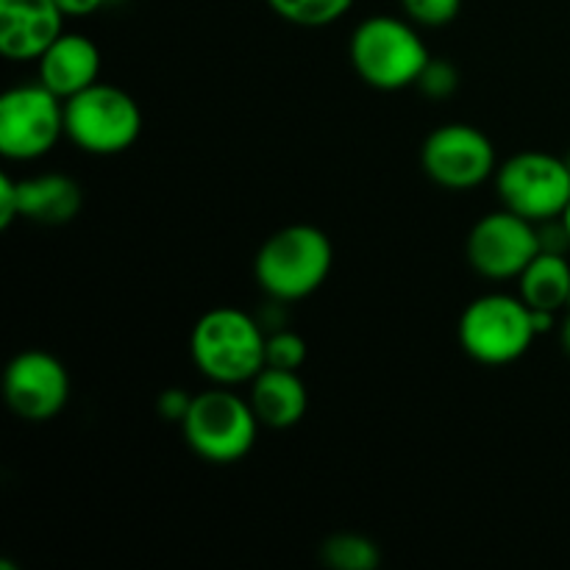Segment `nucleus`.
<instances>
[{"label":"nucleus","instance_id":"a878e982","mask_svg":"<svg viewBox=\"0 0 570 570\" xmlns=\"http://www.w3.org/2000/svg\"><path fill=\"white\" fill-rule=\"evenodd\" d=\"M560 220H562V226H566V232H568V239H570V200H568L566 212H562V215H560Z\"/></svg>","mask_w":570,"mask_h":570},{"label":"nucleus","instance_id":"f257e3e1","mask_svg":"<svg viewBox=\"0 0 570 570\" xmlns=\"http://www.w3.org/2000/svg\"><path fill=\"white\" fill-rule=\"evenodd\" d=\"M334 267V245L326 232L309 223L278 228L262 243L254 276L262 293L276 301H304L326 284Z\"/></svg>","mask_w":570,"mask_h":570},{"label":"nucleus","instance_id":"412c9836","mask_svg":"<svg viewBox=\"0 0 570 570\" xmlns=\"http://www.w3.org/2000/svg\"><path fill=\"white\" fill-rule=\"evenodd\" d=\"M415 87L421 89L426 98L445 100L456 92V87H460V72H456V67L451 65L449 59H434L432 56L429 65L423 67L421 78L415 81Z\"/></svg>","mask_w":570,"mask_h":570},{"label":"nucleus","instance_id":"39448f33","mask_svg":"<svg viewBox=\"0 0 570 570\" xmlns=\"http://www.w3.org/2000/svg\"><path fill=\"white\" fill-rule=\"evenodd\" d=\"M142 134V109L126 89L92 83L65 100V137L92 156H117L134 148Z\"/></svg>","mask_w":570,"mask_h":570},{"label":"nucleus","instance_id":"a211bd4d","mask_svg":"<svg viewBox=\"0 0 570 570\" xmlns=\"http://www.w3.org/2000/svg\"><path fill=\"white\" fill-rule=\"evenodd\" d=\"M282 20L304 28H323L348 14L354 0H267Z\"/></svg>","mask_w":570,"mask_h":570},{"label":"nucleus","instance_id":"9b49d317","mask_svg":"<svg viewBox=\"0 0 570 570\" xmlns=\"http://www.w3.org/2000/svg\"><path fill=\"white\" fill-rule=\"evenodd\" d=\"M3 399L22 421H53L70 401V373L48 351H22L3 371Z\"/></svg>","mask_w":570,"mask_h":570},{"label":"nucleus","instance_id":"bb28decb","mask_svg":"<svg viewBox=\"0 0 570 570\" xmlns=\"http://www.w3.org/2000/svg\"><path fill=\"white\" fill-rule=\"evenodd\" d=\"M566 161H568V170H570V154L566 156Z\"/></svg>","mask_w":570,"mask_h":570},{"label":"nucleus","instance_id":"5701e85b","mask_svg":"<svg viewBox=\"0 0 570 570\" xmlns=\"http://www.w3.org/2000/svg\"><path fill=\"white\" fill-rule=\"evenodd\" d=\"M14 220H20V212H17V178L3 173L0 176V228H9Z\"/></svg>","mask_w":570,"mask_h":570},{"label":"nucleus","instance_id":"dca6fc26","mask_svg":"<svg viewBox=\"0 0 570 570\" xmlns=\"http://www.w3.org/2000/svg\"><path fill=\"white\" fill-rule=\"evenodd\" d=\"M518 295L529 309L554 312L568 309L570 298V262L557 250H540L527 271L518 276Z\"/></svg>","mask_w":570,"mask_h":570},{"label":"nucleus","instance_id":"cd10ccee","mask_svg":"<svg viewBox=\"0 0 570 570\" xmlns=\"http://www.w3.org/2000/svg\"><path fill=\"white\" fill-rule=\"evenodd\" d=\"M568 309H570V298H568Z\"/></svg>","mask_w":570,"mask_h":570},{"label":"nucleus","instance_id":"aec40b11","mask_svg":"<svg viewBox=\"0 0 570 570\" xmlns=\"http://www.w3.org/2000/svg\"><path fill=\"white\" fill-rule=\"evenodd\" d=\"M406 20L421 28H443L456 20L462 0H401Z\"/></svg>","mask_w":570,"mask_h":570},{"label":"nucleus","instance_id":"ddd939ff","mask_svg":"<svg viewBox=\"0 0 570 570\" xmlns=\"http://www.w3.org/2000/svg\"><path fill=\"white\" fill-rule=\"evenodd\" d=\"M39 83L50 89L56 98L70 100L72 95L83 92L100 76V50L83 33L65 31L42 56L37 59Z\"/></svg>","mask_w":570,"mask_h":570},{"label":"nucleus","instance_id":"f3484780","mask_svg":"<svg viewBox=\"0 0 570 570\" xmlns=\"http://www.w3.org/2000/svg\"><path fill=\"white\" fill-rule=\"evenodd\" d=\"M321 562L328 570H376L382 566V549L365 534L337 532L321 543Z\"/></svg>","mask_w":570,"mask_h":570},{"label":"nucleus","instance_id":"393cba45","mask_svg":"<svg viewBox=\"0 0 570 570\" xmlns=\"http://www.w3.org/2000/svg\"><path fill=\"white\" fill-rule=\"evenodd\" d=\"M560 340H562V348H566V354L570 356V309H568L566 321H562V328H560Z\"/></svg>","mask_w":570,"mask_h":570},{"label":"nucleus","instance_id":"423d86ee","mask_svg":"<svg viewBox=\"0 0 570 570\" xmlns=\"http://www.w3.org/2000/svg\"><path fill=\"white\" fill-rule=\"evenodd\" d=\"M456 337L473 362L499 367L521 360L540 334L521 295L490 293L465 306Z\"/></svg>","mask_w":570,"mask_h":570},{"label":"nucleus","instance_id":"9d476101","mask_svg":"<svg viewBox=\"0 0 570 570\" xmlns=\"http://www.w3.org/2000/svg\"><path fill=\"white\" fill-rule=\"evenodd\" d=\"M543 250L538 223L499 209L473 223L468 234V265L490 282H510L527 271L529 262Z\"/></svg>","mask_w":570,"mask_h":570},{"label":"nucleus","instance_id":"7ed1b4c3","mask_svg":"<svg viewBox=\"0 0 570 570\" xmlns=\"http://www.w3.org/2000/svg\"><path fill=\"white\" fill-rule=\"evenodd\" d=\"M348 56L356 76L382 92L415 87L432 59L415 22L390 14L362 20L351 33Z\"/></svg>","mask_w":570,"mask_h":570},{"label":"nucleus","instance_id":"f03ea898","mask_svg":"<svg viewBox=\"0 0 570 570\" xmlns=\"http://www.w3.org/2000/svg\"><path fill=\"white\" fill-rule=\"evenodd\" d=\"M267 334L243 309L217 306L198 317L189 334V356L195 367L223 387H239L254 382L265 367Z\"/></svg>","mask_w":570,"mask_h":570},{"label":"nucleus","instance_id":"b1692460","mask_svg":"<svg viewBox=\"0 0 570 570\" xmlns=\"http://www.w3.org/2000/svg\"><path fill=\"white\" fill-rule=\"evenodd\" d=\"M56 3L61 6V11H65L67 17H87L95 14L106 0H56Z\"/></svg>","mask_w":570,"mask_h":570},{"label":"nucleus","instance_id":"2eb2a0df","mask_svg":"<svg viewBox=\"0 0 570 570\" xmlns=\"http://www.w3.org/2000/svg\"><path fill=\"white\" fill-rule=\"evenodd\" d=\"M81 187L61 173L20 178L17 181V212L20 220L39 226H65L81 212Z\"/></svg>","mask_w":570,"mask_h":570},{"label":"nucleus","instance_id":"0eeeda50","mask_svg":"<svg viewBox=\"0 0 570 570\" xmlns=\"http://www.w3.org/2000/svg\"><path fill=\"white\" fill-rule=\"evenodd\" d=\"M65 137V100L45 83L11 87L0 98V154L9 161H37Z\"/></svg>","mask_w":570,"mask_h":570},{"label":"nucleus","instance_id":"20e7f679","mask_svg":"<svg viewBox=\"0 0 570 570\" xmlns=\"http://www.w3.org/2000/svg\"><path fill=\"white\" fill-rule=\"evenodd\" d=\"M259 417L245 395L215 384L193 399L181 432L195 456L212 465H234L254 451Z\"/></svg>","mask_w":570,"mask_h":570},{"label":"nucleus","instance_id":"6e6552de","mask_svg":"<svg viewBox=\"0 0 570 570\" xmlns=\"http://www.w3.org/2000/svg\"><path fill=\"white\" fill-rule=\"evenodd\" d=\"M495 189L504 209L532 223L554 220L570 200L568 161L543 150H523L495 170Z\"/></svg>","mask_w":570,"mask_h":570},{"label":"nucleus","instance_id":"4be33fe9","mask_svg":"<svg viewBox=\"0 0 570 570\" xmlns=\"http://www.w3.org/2000/svg\"><path fill=\"white\" fill-rule=\"evenodd\" d=\"M193 399L195 395H187V390H165V393L159 395V401H156V410H159V415L165 417V421L170 423H178L181 426L184 417H187L189 406H193Z\"/></svg>","mask_w":570,"mask_h":570},{"label":"nucleus","instance_id":"4468645a","mask_svg":"<svg viewBox=\"0 0 570 570\" xmlns=\"http://www.w3.org/2000/svg\"><path fill=\"white\" fill-rule=\"evenodd\" d=\"M248 401L262 426L276 432L298 426L309 410V393L298 371H278L267 365L250 382Z\"/></svg>","mask_w":570,"mask_h":570},{"label":"nucleus","instance_id":"f8f14e48","mask_svg":"<svg viewBox=\"0 0 570 570\" xmlns=\"http://www.w3.org/2000/svg\"><path fill=\"white\" fill-rule=\"evenodd\" d=\"M56 0H0V53L9 61H37L65 33Z\"/></svg>","mask_w":570,"mask_h":570},{"label":"nucleus","instance_id":"1a4fd4ad","mask_svg":"<svg viewBox=\"0 0 570 570\" xmlns=\"http://www.w3.org/2000/svg\"><path fill=\"white\" fill-rule=\"evenodd\" d=\"M421 165L438 187L456 193L482 187L499 170L493 139L468 122H443L434 128L421 148Z\"/></svg>","mask_w":570,"mask_h":570},{"label":"nucleus","instance_id":"6ab92c4d","mask_svg":"<svg viewBox=\"0 0 570 570\" xmlns=\"http://www.w3.org/2000/svg\"><path fill=\"white\" fill-rule=\"evenodd\" d=\"M306 356H309V348H306V340L301 337V334L289 332V328L267 334V345H265L267 367H278V371H301V367L306 365Z\"/></svg>","mask_w":570,"mask_h":570}]
</instances>
